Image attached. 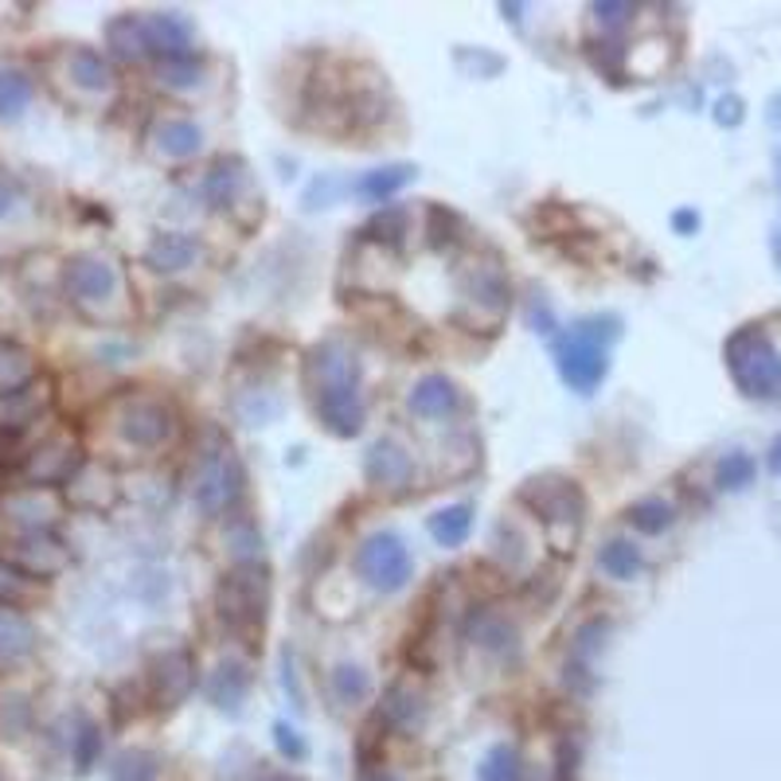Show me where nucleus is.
<instances>
[{"label": "nucleus", "mask_w": 781, "mask_h": 781, "mask_svg": "<svg viewBox=\"0 0 781 781\" xmlns=\"http://www.w3.org/2000/svg\"><path fill=\"white\" fill-rule=\"evenodd\" d=\"M462 407V390L449 375H423L411 390V411L418 418H446Z\"/></svg>", "instance_id": "obj_17"}, {"label": "nucleus", "mask_w": 781, "mask_h": 781, "mask_svg": "<svg viewBox=\"0 0 781 781\" xmlns=\"http://www.w3.org/2000/svg\"><path fill=\"white\" fill-rule=\"evenodd\" d=\"M465 239V219L457 216L454 208H442V204H431L426 208V243L434 250H449Z\"/></svg>", "instance_id": "obj_30"}, {"label": "nucleus", "mask_w": 781, "mask_h": 781, "mask_svg": "<svg viewBox=\"0 0 781 781\" xmlns=\"http://www.w3.org/2000/svg\"><path fill=\"white\" fill-rule=\"evenodd\" d=\"M4 563L24 574V579H51V574H59L71 563V555H67V547L56 535L28 532V535H20V540L4 543Z\"/></svg>", "instance_id": "obj_9"}, {"label": "nucleus", "mask_w": 781, "mask_h": 781, "mask_svg": "<svg viewBox=\"0 0 781 781\" xmlns=\"http://www.w3.org/2000/svg\"><path fill=\"white\" fill-rule=\"evenodd\" d=\"M157 75H160V82H165V87H176V90H184V87H196V82H200V75H204V63H200V59H196V56L160 59Z\"/></svg>", "instance_id": "obj_41"}, {"label": "nucleus", "mask_w": 781, "mask_h": 781, "mask_svg": "<svg viewBox=\"0 0 781 781\" xmlns=\"http://www.w3.org/2000/svg\"><path fill=\"white\" fill-rule=\"evenodd\" d=\"M574 333L591 336V340H599L602 348H606L610 340H617V336H622V320H617V317H586V320H579V325H574Z\"/></svg>", "instance_id": "obj_44"}, {"label": "nucleus", "mask_w": 781, "mask_h": 781, "mask_svg": "<svg viewBox=\"0 0 781 781\" xmlns=\"http://www.w3.org/2000/svg\"><path fill=\"white\" fill-rule=\"evenodd\" d=\"M313 411L325 423L328 434L336 438H356L364 431V399H359V387H336L313 395Z\"/></svg>", "instance_id": "obj_13"}, {"label": "nucleus", "mask_w": 781, "mask_h": 781, "mask_svg": "<svg viewBox=\"0 0 781 781\" xmlns=\"http://www.w3.org/2000/svg\"><path fill=\"white\" fill-rule=\"evenodd\" d=\"M770 473H773V477H781V434L773 438V446H770Z\"/></svg>", "instance_id": "obj_53"}, {"label": "nucleus", "mask_w": 781, "mask_h": 781, "mask_svg": "<svg viewBox=\"0 0 781 781\" xmlns=\"http://www.w3.org/2000/svg\"><path fill=\"white\" fill-rule=\"evenodd\" d=\"M106 43L113 48V56L126 59V63H137L152 51L149 43V24L137 17H118L106 24Z\"/></svg>", "instance_id": "obj_22"}, {"label": "nucleus", "mask_w": 781, "mask_h": 781, "mask_svg": "<svg viewBox=\"0 0 781 781\" xmlns=\"http://www.w3.org/2000/svg\"><path fill=\"white\" fill-rule=\"evenodd\" d=\"M152 141H157V149L165 152V157L184 160V157H196V152H200L204 134H200V126L188 118H165V121H157V129H152Z\"/></svg>", "instance_id": "obj_21"}, {"label": "nucleus", "mask_w": 781, "mask_h": 781, "mask_svg": "<svg viewBox=\"0 0 781 781\" xmlns=\"http://www.w3.org/2000/svg\"><path fill=\"white\" fill-rule=\"evenodd\" d=\"M79 469H82V454H79V446H75V438H67V434H51L48 442H40V446L28 454V465H24L32 488L71 485Z\"/></svg>", "instance_id": "obj_10"}, {"label": "nucleus", "mask_w": 781, "mask_h": 781, "mask_svg": "<svg viewBox=\"0 0 781 781\" xmlns=\"http://www.w3.org/2000/svg\"><path fill=\"white\" fill-rule=\"evenodd\" d=\"M12 204H17V188H12V184L0 176V216H9Z\"/></svg>", "instance_id": "obj_52"}, {"label": "nucleus", "mask_w": 781, "mask_h": 781, "mask_svg": "<svg viewBox=\"0 0 781 781\" xmlns=\"http://www.w3.org/2000/svg\"><path fill=\"white\" fill-rule=\"evenodd\" d=\"M160 758L152 750H126V754L113 762L110 781H157Z\"/></svg>", "instance_id": "obj_38"}, {"label": "nucleus", "mask_w": 781, "mask_h": 781, "mask_svg": "<svg viewBox=\"0 0 781 781\" xmlns=\"http://www.w3.org/2000/svg\"><path fill=\"white\" fill-rule=\"evenodd\" d=\"M149 24V43L160 59H180L191 56V24L176 12H160V17L145 20Z\"/></svg>", "instance_id": "obj_20"}, {"label": "nucleus", "mask_w": 781, "mask_h": 781, "mask_svg": "<svg viewBox=\"0 0 781 781\" xmlns=\"http://www.w3.org/2000/svg\"><path fill=\"white\" fill-rule=\"evenodd\" d=\"M356 574L379 594H395L403 591L415 574V558H411L407 543L395 532H375L359 543L356 551Z\"/></svg>", "instance_id": "obj_6"}, {"label": "nucleus", "mask_w": 781, "mask_h": 781, "mask_svg": "<svg viewBox=\"0 0 781 781\" xmlns=\"http://www.w3.org/2000/svg\"><path fill=\"white\" fill-rule=\"evenodd\" d=\"M359 781H395V773H387L383 765H375V770H359Z\"/></svg>", "instance_id": "obj_54"}, {"label": "nucleus", "mask_w": 781, "mask_h": 781, "mask_svg": "<svg viewBox=\"0 0 781 781\" xmlns=\"http://www.w3.org/2000/svg\"><path fill=\"white\" fill-rule=\"evenodd\" d=\"M555 359H558V375L571 390L579 395H591L610 372V359H606V348L591 336H582L571 328V336L555 344Z\"/></svg>", "instance_id": "obj_8"}, {"label": "nucleus", "mask_w": 781, "mask_h": 781, "mask_svg": "<svg viewBox=\"0 0 781 781\" xmlns=\"http://www.w3.org/2000/svg\"><path fill=\"white\" fill-rule=\"evenodd\" d=\"M20 594H24V574L12 571L9 563H0V606L20 602Z\"/></svg>", "instance_id": "obj_45"}, {"label": "nucleus", "mask_w": 781, "mask_h": 781, "mask_svg": "<svg viewBox=\"0 0 781 781\" xmlns=\"http://www.w3.org/2000/svg\"><path fill=\"white\" fill-rule=\"evenodd\" d=\"M715 481H719V488H726V493H742L747 485H754V457L726 454L715 469Z\"/></svg>", "instance_id": "obj_39"}, {"label": "nucleus", "mask_w": 781, "mask_h": 781, "mask_svg": "<svg viewBox=\"0 0 781 781\" xmlns=\"http://www.w3.org/2000/svg\"><path fill=\"white\" fill-rule=\"evenodd\" d=\"M364 477H367V485L383 488V493H403V488L411 485V477H415V462H411L407 449L395 446V442H375V446L367 449Z\"/></svg>", "instance_id": "obj_14"}, {"label": "nucleus", "mask_w": 781, "mask_h": 781, "mask_svg": "<svg viewBox=\"0 0 781 781\" xmlns=\"http://www.w3.org/2000/svg\"><path fill=\"white\" fill-rule=\"evenodd\" d=\"M67 75H71L75 87L82 90H110L113 87V71L95 48H75L67 56Z\"/></svg>", "instance_id": "obj_26"}, {"label": "nucleus", "mask_w": 781, "mask_h": 781, "mask_svg": "<svg viewBox=\"0 0 781 781\" xmlns=\"http://www.w3.org/2000/svg\"><path fill=\"white\" fill-rule=\"evenodd\" d=\"M457 281H462L465 305L473 309V317H465L462 325H473L469 333H477V320L485 317L488 328L496 333V325H501L512 305V286H508V274H504L501 258L496 255L469 258V263H462V270H457Z\"/></svg>", "instance_id": "obj_5"}, {"label": "nucleus", "mask_w": 781, "mask_h": 781, "mask_svg": "<svg viewBox=\"0 0 781 781\" xmlns=\"http://www.w3.org/2000/svg\"><path fill=\"white\" fill-rule=\"evenodd\" d=\"M328 684H333V700L344 703V708H356L372 695V676L359 664H336Z\"/></svg>", "instance_id": "obj_34"}, {"label": "nucleus", "mask_w": 781, "mask_h": 781, "mask_svg": "<svg viewBox=\"0 0 781 781\" xmlns=\"http://www.w3.org/2000/svg\"><path fill=\"white\" fill-rule=\"evenodd\" d=\"M4 512H9L12 520H20V524H32L36 532L40 527H48L51 520H56V496L48 493V488H24V493H12L4 496Z\"/></svg>", "instance_id": "obj_24"}, {"label": "nucleus", "mask_w": 781, "mask_h": 781, "mask_svg": "<svg viewBox=\"0 0 781 781\" xmlns=\"http://www.w3.org/2000/svg\"><path fill=\"white\" fill-rule=\"evenodd\" d=\"M473 532V508L469 504H454V508H442L431 516V535L442 547H462Z\"/></svg>", "instance_id": "obj_29"}, {"label": "nucleus", "mask_w": 781, "mask_h": 781, "mask_svg": "<svg viewBox=\"0 0 781 781\" xmlns=\"http://www.w3.org/2000/svg\"><path fill=\"white\" fill-rule=\"evenodd\" d=\"M263 781H301V778H294V773H266Z\"/></svg>", "instance_id": "obj_55"}, {"label": "nucleus", "mask_w": 781, "mask_h": 781, "mask_svg": "<svg viewBox=\"0 0 781 781\" xmlns=\"http://www.w3.org/2000/svg\"><path fill=\"white\" fill-rule=\"evenodd\" d=\"M477 781H524V762H520V750L501 742L485 754V762L477 765Z\"/></svg>", "instance_id": "obj_36"}, {"label": "nucleus", "mask_w": 781, "mask_h": 781, "mask_svg": "<svg viewBox=\"0 0 781 781\" xmlns=\"http://www.w3.org/2000/svg\"><path fill=\"white\" fill-rule=\"evenodd\" d=\"M516 496L540 520L551 551L574 555V543L586 527V493L579 488V481L563 477V473H540V477L524 481Z\"/></svg>", "instance_id": "obj_1"}, {"label": "nucleus", "mask_w": 781, "mask_h": 781, "mask_svg": "<svg viewBox=\"0 0 781 781\" xmlns=\"http://www.w3.org/2000/svg\"><path fill=\"white\" fill-rule=\"evenodd\" d=\"M98 750H102V734H98V726L82 723L79 734H75V765H79V773H87L90 765H95Z\"/></svg>", "instance_id": "obj_43"}, {"label": "nucleus", "mask_w": 781, "mask_h": 781, "mask_svg": "<svg viewBox=\"0 0 781 781\" xmlns=\"http://www.w3.org/2000/svg\"><path fill=\"white\" fill-rule=\"evenodd\" d=\"M32 102V79L20 67H0V121H12Z\"/></svg>", "instance_id": "obj_28"}, {"label": "nucleus", "mask_w": 781, "mask_h": 781, "mask_svg": "<svg viewBox=\"0 0 781 781\" xmlns=\"http://www.w3.org/2000/svg\"><path fill=\"white\" fill-rule=\"evenodd\" d=\"M726 372H731L734 387L750 399H765L781 387V352L758 325H747L723 344Z\"/></svg>", "instance_id": "obj_3"}, {"label": "nucleus", "mask_w": 781, "mask_h": 781, "mask_svg": "<svg viewBox=\"0 0 781 781\" xmlns=\"http://www.w3.org/2000/svg\"><path fill=\"white\" fill-rule=\"evenodd\" d=\"M532 325H540V333H551V328H555V317H551V309L543 301L532 305Z\"/></svg>", "instance_id": "obj_50"}, {"label": "nucleus", "mask_w": 781, "mask_h": 781, "mask_svg": "<svg viewBox=\"0 0 781 781\" xmlns=\"http://www.w3.org/2000/svg\"><path fill=\"white\" fill-rule=\"evenodd\" d=\"M469 641L488 656H516L520 653V633L508 617L488 614V610H477L469 617Z\"/></svg>", "instance_id": "obj_18"}, {"label": "nucleus", "mask_w": 781, "mask_h": 781, "mask_svg": "<svg viewBox=\"0 0 781 781\" xmlns=\"http://www.w3.org/2000/svg\"><path fill=\"white\" fill-rule=\"evenodd\" d=\"M118 431L129 446L157 449L172 438V415H168V407L157 399H129L118 418Z\"/></svg>", "instance_id": "obj_11"}, {"label": "nucleus", "mask_w": 781, "mask_h": 781, "mask_svg": "<svg viewBox=\"0 0 781 781\" xmlns=\"http://www.w3.org/2000/svg\"><path fill=\"white\" fill-rule=\"evenodd\" d=\"M274 739H278V750L286 758H294V762H301V758H305V742H301V734H297L294 726L278 723V726H274Z\"/></svg>", "instance_id": "obj_46"}, {"label": "nucleus", "mask_w": 781, "mask_h": 781, "mask_svg": "<svg viewBox=\"0 0 781 781\" xmlns=\"http://www.w3.org/2000/svg\"><path fill=\"white\" fill-rule=\"evenodd\" d=\"M672 520H676V508H672L669 501H661V496H645V501L630 504V524L637 527L641 535H661V532H669Z\"/></svg>", "instance_id": "obj_35"}, {"label": "nucleus", "mask_w": 781, "mask_h": 781, "mask_svg": "<svg viewBox=\"0 0 781 781\" xmlns=\"http://www.w3.org/2000/svg\"><path fill=\"white\" fill-rule=\"evenodd\" d=\"M359 235H364L367 243H383V247L399 250L403 239L411 235V216L403 208H383L379 216L367 219V227Z\"/></svg>", "instance_id": "obj_31"}, {"label": "nucleus", "mask_w": 781, "mask_h": 781, "mask_svg": "<svg viewBox=\"0 0 781 781\" xmlns=\"http://www.w3.org/2000/svg\"><path fill=\"white\" fill-rule=\"evenodd\" d=\"M28 723H32V703H28V695H4L0 700V734L4 739H20V734L28 731Z\"/></svg>", "instance_id": "obj_40"}, {"label": "nucleus", "mask_w": 781, "mask_h": 781, "mask_svg": "<svg viewBox=\"0 0 781 781\" xmlns=\"http://www.w3.org/2000/svg\"><path fill=\"white\" fill-rule=\"evenodd\" d=\"M204 255L200 239L184 231H165L145 247V266L157 274H180L188 266H196V258Z\"/></svg>", "instance_id": "obj_15"}, {"label": "nucleus", "mask_w": 781, "mask_h": 781, "mask_svg": "<svg viewBox=\"0 0 781 781\" xmlns=\"http://www.w3.org/2000/svg\"><path fill=\"white\" fill-rule=\"evenodd\" d=\"M247 692H250V672H247V664H239V661H224L216 669V676L208 680V695L224 711H239Z\"/></svg>", "instance_id": "obj_25"}, {"label": "nucleus", "mask_w": 781, "mask_h": 781, "mask_svg": "<svg viewBox=\"0 0 781 781\" xmlns=\"http://www.w3.org/2000/svg\"><path fill=\"white\" fill-rule=\"evenodd\" d=\"M36 649V630L20 614H0V661H20Z\"/></svg>", "instance_id": "obj_32"}, {"label": "nucleus", "mask_w": 781, "mask_h": 781, "mask_svg": "<svg viewBox=\"0 0 781 781\" xmlns=\"http://www.w3.org/2000/svg\"><path fill=\"white\" fill-rule=\"evenodd\" d=\"M574 762H579V750L571 742L558 747V781H574Z\"/></svg>", "instance_id": "obj_49"}, {"label": "nucleus", "mask_w": 781, "mask_h": 781, "mask_svg": "<svg viewBox=\"0 0 781 781\" xmlns=\"http://www.w3.org/2000/svg\"><path fill=\"white\" fill-rule=\"evenodd\" d=\"M63 289L82 313L95 317V305H110L121 297V274L102 255H75L63 266Z\"/></svg>", "instance_id": "obj_7"}, {"label": "nucleus", "mask_w": 781, "mask_h": 781, "mask_svg": "<svg viewBox=\"0 0 781 781\" xmlns=\"http://www.w3.org/2000/svg\"><path fill=\"white\" fill-rule=\"evenodd\" d=\"M773 250H778V263H781V231H778V239H773Z\"/></svg>", "instance_id": "obj_56"}, {"label": "nucleus", "mask_w": 781, "mask_h": 781, "mask_svg": "<svg viewBox=\"0 0 781 781\" xmlns=\"http://www.w3.org/2000/svg\"><path fill=\"white\" fill-rule=\"evenodd\" d=\"M594 17L602 20V24H610V28H617V24H625V20L633 17V4H594Z\"/></svg>", "instance_id": "obj_47"}, {"label": "nucleus", "mask_w": 781, "mask_h": 781, "mask_svg": "<svg viewBox=\"0 0 781 781\" xmlns=\"http://www.w3.org/2000/svg\"><path fill=\"white\" fill-rule=\"evenodd\" d=\"M606 633H610V622H602V617L582 625V630L574 633V661H591L602 649V641H606Z\"/></svg>", "instance_id": "obj_42"}, {"label": "nucleus", "mask_w": 781, "mask_h": 781, "mask_svg": "<svg viewBox=\"0 0 781 781\" xmlns=\"http://www.w3.org/2000/svg\"><path fill=\"white\" fill-rule=\"evenodd\" d=\"M426 715V695L415 692L411 680H395L383 695V708H379V719L387 726H399V731H415Z\"/></svg>", "instance_id": "obj_19"}, {"label": "nucleus", "mask_w": 781, "mask_h": 781, "mask_svg": "<svg viewBox=\"0 0 781 781\" xmlns=\"http://www.w3.org/2000/svg\"><path fill=\"white\" fill-rule=\"evenodd\" d=\"M672 227H676L680 235H692L695 227H700V216H695V211H676V216H672Z\"/></svg>", "instance_id": "obj_51"}, {"label": "nucleus", "mask_w": 781, "mask_h": 781, "mask_svg": "<svg viewBox=\"0 0 781 781\" xmlns=\"http://www.w3.org/2000/svg\"><path fill=\"white\" fill-rule=\"evenodd\" d=\"M715 121H719V126H739V121H742V98H734V95L719 98Z\"/></svg>", "instance_id": "obj_48"}, {"label": "nucleus", "mask_w": 781, "mask_h": 781, "mask_svg": "<svg viewBox=\"0 0 781 781\" xmlns=\"http://www.w3.org/2000/svg\"><path fill=\"white\" fill-rule=\"evenodd\" d=\"M36 379V356L17 340H0V390L4 395H20L24 387H32Z\"/></svg>", "instance_id": "obj_23"}, {"label": "nucleus", "mask_w": 781, "mask_h": 781, "mask_svg": "<svg viewBox=\"0 0 781 781\" xmlns=\"http://www.w3.org/2000/svg\"><path fill=\"white\" fill-rule=\"evenodd\" d=\"M778 172H781V152H778Z\"/></svg>", "instance_id": "obj_57"}, {"label": "nucleus", "mask_w": 781, "mask_h": 781, "mask_svg": "<svg viewBox=\"0 0 781 781\" xmlns=\"http://www.w3.org/2000/svg\"><path fill=\"white\" fill-rule=\"evenodd\" d=\"M243 191H255L250 188V172H247V165H243L239 157H219L216 160V168L208 172V180H204V196H208L216 208H239V200H243Z\"/></svg>", "instance_id": "obj_16"}, {"label": "nucleus", "mask_w": 781, "mask_h": 781, "mask_svg": "<svg viewBox=\"0 0 781 781\" xmlns=\"http://www.w3.org/2000/svg\"><path fill=\"white\" fill-rule=\"evenodd\" d=\"M411 180H415V168L390 165V168H375V172H367L364 180L356 184V191L359 196H367V200H387V196H395L399 188H407Z\"/></svg>", "instance_id": "obj_33"}, {"label": "nucleus", "mask_w": 781, "mask_h": 781, "mask_svg": "<svg viewBox=\"0 0 781 781\" xmlns=\"http://www.w3.org/2000/svg\"><path fill=\"white\" fill-rule=\"evenodd\" d=\"M224 543H227V555L235 558V566H247V563H263V535H258V524L250 516H231L224 532Z\"/></svg>", "instance_id": "obj_27"}, {"label": "nucleus", "mask_w": 781, "mask_h": 781, "mask_svg": "<svg viewBox=\"0 0 781 781\" xmlns=\"http://www.w3.org/2000/svg\"><path fill=\"white\" fill-rule=\"evenodd\" d=\"M196 688V661H191L188 649H172V653L157 656L152 664V703L160 711L180 708L184 700Z\"/></svg>", "instance_id": "obj_12"}, {"label": "nucleus", "mask_w": 781, "mask_h": 781, "mask_svg": "<svg viewBox=\"0 0 781 781\" xmlns=\"http://www.w3.org/2000/svg\"><path fill=\"white\" fill-rule=\"evenodd\" d=\"M599 566L610 574V579L630 582L633 574L641 571V551L633 547V543H625V540H614V543H606V547H602Z\"/></svg>", "instance_id": "obj_37"}, {"label": "nucleus", "mask_w": 781, "mask_h": 781, "mask_svg": "<svg viewBox=\"0 0 781 781\" xmlns=\"http://www.w3.org/2000/svg\"><path fill=\"white\" fill-rule=\"evenodd\" d=\"M216 610L235 641L258 649L266 637V617H270V571L263 563H247L224 574L216 591Z\"/></svg>", "instance_id": "obj_2"}, {"label": "nucleus", "mask_w": 781, "mask_h": 781, "mask_svg": "<svg viewBox=\"0 0 781 781\" xmlns=\"http://www.w3.org/2000/svg\"><path fill=\"white\" fill-rule=\"evenodd\" d=\"M243 485H247V477H243L239 457L231 454V442L219 431H208L204 434L200 465H196V485H191L196 508H200L204 516H216L227 504H235Z\"/></svg>", "instance_id": "obj_4"}]
</instances>
